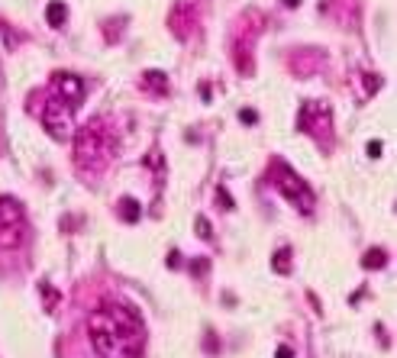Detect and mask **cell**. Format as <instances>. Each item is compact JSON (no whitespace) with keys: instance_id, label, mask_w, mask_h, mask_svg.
Instances as JSON below:
<instances>
[{"instance_id":"1","label":"cell","mask_w":397,"mask_h":358,"mask_svg":"<svg viewBox=\"0 0 397 358\" xmlns=\"http://www.w3.org/2000/svg\"><path fill=\"white\" fill-rule=\"evenodd\" d=\"M116 152V136L104 120H91L74 136V165L84 175H97Z\"/></svg>"},{"instance_id":"2","label":"cell","mask_w":397,"mask_h":358,"mask_svg":"<svg viewBox=\"0 0 397 358\" xmlns=\"http://www.w3.org/2000/svg\"><path fill=\"white\" fill-rule=\"evenodd\" d=\"M87 329H91L94 352L100 358H139L142 352V339H133V336L123 333L113 323V316L107 313V307L94 310L91 320H87Z\"/></svg>"},{"instance_id":"3","label":"cell","mask_w":397,"mask_h":358,"mask_svg":"<svg viewBox=\"0 0 397 358\" xmlns=\"http://www.w3.org/2000/svg\"><path fill=\"white\" fill-rule=\"evenodd\" d=\"M275 184H278V190L291 200L294 206H300L304 213H310L313 210V194H310V187H307L304 181H300L297 175H294L287 165H278V178H275Z\"/></svg>"},{"instance_id":"4","label":"cell","mask_w":397,"mask_h":358,"mask_svg":"<svg viewBox=\"0 0 397 358\" xmlns=\"http://www.w3.org/2000/svg\"><path fill=\"white\" fill-rule=\"evenodd\" d=\"M42 123L55 139H68L71 136V103L61 97H49L42 103Z\"/></svg>"},{"instance_id":"5","label":"cell","mask_w":397,"mask_h":358,"mask_svg":"<svg viewBox=\"0 0 397 358\" xmlns=\"http://www.w3.org/2000/svg\"><path fill=\"white\" fill-rule=\"evenodd\" d=\"M168 26H171V32H175L178 39H188L191 29L197 26V6L191 3V0H178V3L171 6Z\"/></svg>"},{"instance_id":"6","label":"cell","mask_w":397,"mask_h":358,"mask_svg":"<svg viewBox=\"0 0 397 358\" xmlns=\"http://www.w3.org/2000/svg\"><path fill=\"white\" fill-rule=\"evenodd\" d=\"M300 126H304V133H313V136H320V129H330V110L326 107H320L317 100H310L304 110H300Z\"/></svg>"},{"instance_id":"7","label":"cell","mask_w":397,"mask_h":358,"mask_svg":"<svg viewBox=\"0 0 397 358\" xmlns=\"http://www.w3.org/2000/svg\"><path fill=\"white\" fill-rule=\"evenodd\" d=\"M55 87H58V97L65 100V103L81 100V94H84V84H81L78 74H65V71L55 74Z\"/></svg>"},{"instance_id":"8","label":"cell","mask_w":397,"mask_h":358,"mask_svg":"<svg viewBox=\"0 0 397 358\" xmlns=\"http://www.w3.org/2000/svg\"><path fill=\"white\" fill-rule=\"evenodd\" d=\"M0 226H23V206L13 197H0Z\"/></svg>"},{"instance_id":"9","label":"cell","mask_w":397,"mask_h":358,"mask_svg":"<svg viewBox=\"0 0 397 358\" xmlns=\"http://www.w3.org/2000/svg\"><path fill=\"white\" fill-rule=\"evenodd\" d=\"M139 84H142V91L155 94V97H165L168 94V74L165 71H146Z\"/></svg>"},{"instance_id":"10","label":"cell","mask_w":397,"mask_h":358,"mask_svg":"<svg viewBox=\"0 0 397 358\" xmlns=\"http://www.w3.org/2000/svg\"><path fill=\"white\" fill-rule=\"evenodd\" d=\"M116 213H120L126 223H139L142 219V203L136 200V197H120V200H116Z\"/></svg>"},{"instance_id":"11","label":"cell","mask_w":397,"mask_h":358,"mask_svg":"<svg viewBox=\"0 0 397 358\" xmlns=\"http://www.w3.org/2000/svg\"><path fill=\"white\" fill-rule=\"evenodd\" d=\"M45 19H49V26H65V19H68V6H65V0H52L49 6H45Z\"/></svg>"},{"instance_id":"12","label":"cell","mask_w":397,"mask_h":358,"mask_svg":"<svg viewBox=\"0 0 397 358\" xmlns=\"http://www.w3.org/2000/svg\"><path fill=\"white\" fill-rule=\"evenodd\" d=\"M23 239V226H0V249H13Z\"/></svg>"},{"instance_id":"13","label":"cell","mask_w":397,"mask_h":358,"mask_svg":"<svg viewBox=\"0 0 397 358\" xmlns=\"http://www.w3.org/2000/svg\"><path fill=\"white\" fill-rule=\"evenodd\" d=\"M385 261H388V252L385 249H368L365 252V258H362V268H385Z\"/></svg>"},{"instance_id":"14","label":"cell","mask_w":397,"mask_h":358,"mask_svg":"<svg viewBox=\"0 0 397 358\" xmlns=\"http://www.w3.org/2000/svg\"><path fill=\"white\" fill-rule=\"evenodd\" d=\"M271 265H275L278 274H291V249H287V245H281V249L275 252V258H271Z\"/></svg>"},{"instance_id":"15","label":"cell","mask_w":397,"mask_h":358,"mask_svg":"<svg viewBox=\"0 0 397 358\" xmlns=\"http://www.w3.org/2000/svg\"><path fill=\"white\" fill-rule=\"evenodd\" d=\"M39 294H42V304H45V310H55V304H58V291L52 284H42L39 287Z\"/></svg>"},{"instance_id":"16","label":"cell","mask_w":397,"mask_h":358,"mask_svg":"<svg viewBox=\"0 0 397 358\" xmlns=\"http://www.w3.org/2000/svg\"><path fill=\"white\" fill-rule=\"evenodd\" d=\"M197 236H200L203 239V242H210V239H213V229H210V219L207 216H197Z\"/></svg>"},{"instance_id":"17","label":"cell","mask_w":397,"mask_h":358,"mask_svg":"<svg viewBox=\"0 0 397 358\" xmlns=\"http://www.w3.org/2000/svg\"><path fill=\"white\" fill-rule=\"evenodd\" d=\"M188 268H191V274H200V278H203V274L210 271V261H207V258H194Z\"/></svg>"},{"instance_id":"18","label":"cell","mask_w":397,"mask_h":358,"mask_svg":"<svg viewBox=\"0 0 397 358\" xmlns=\"http://www.w3.org/2000/svg\"><path fill=\"white\" fill-rule=\"evenodd\" d=\"M362 81H365V94H375L381 87V78L378 74H362Z\"/></svg>"},{"instance_id":"19","label":"cell","mask_w":397,"mask_h":358,"mask_svg":"<svg viewBox=\"0 0 397 358\" xmlns=\"http://www.w3.org/2000/svg\"><path fill=\"white\" fill-rule=\"evenodd\" d=\"M216 203H220L223 210H236V206H232V197H229V190H223V187H216Z\"/></svg>"},{"instance_id":"20","label":"cell","mask_w":397,"mask_h":358,"mask_svg":"<svg viewBox=\"0 0 397 358\" xmlns=\"http://www.w3.org/2000/svg\"><path fill=\"white\" fill-rule=\"evenodd\" d=\"M239 123L252 126V123H258V113H255V110H249V107H245V110H239Z\"/></svg>"},{"instance_id":"21","label":"cell","mask_w":397,"mask_h":358,"mask_svg":"<svg viewBox=\"0 0 397 358\" xmlns=\"http://www.w3.org/2000/svg\"><path fill=\"white\" fill-rule=\"evenodd\" d=\"M203 349H207L210 355L220 352V342H216V336H213V333H207V339H203Z\"/></svg>"},{"instance_id":"22","label":"cell","mask_w":397,"mask_h":358,"mask_svg":"<svg viewBox=\"0 0 397 358\" xmlns=\"http://www.w3.org/2000/svg\"><path fill=\"white\" fill-rule=\"evenodd\" d=\"M368 155H372V158H378V155H381V142H375V139L368 142Z\"/></svg>"},{"instance_id":"23","label":"cell","mask_w":397,"mask_h":358,"mask_svg":"<svg viewBox=\"0 0 397 358\" xmlns=\"http://www.w3.org/2000/svg\"><path fill=\"white\" fill-rule=\"evenodd\" d=\"M168 268H181V255H178V252H171V255H168Z\"/></svg>"},{"instance_id":"24","label":"cell","mask_w":397,"mask_h":358,"mask_svg":"<svg viewBox=\"0 0 397 358\" xmlns=\"http://www.w3.org/2000/svg\"><path fill=\"white\" fill-rule=\"evenodd\" d=\"M294 352H291V346H278V355L275 358H291Z\"/></svg>"},{"instance_id":"25","label":"cell","mask_w":397,"mask_h":358,"mask_svg":"<svg viewBox=\"0 0 397 358\" xmlns=\"http://www.w3.org/2000/svg\"><path fill=\"white\" fill-rule=\"evenodd\" d=\"M300 3V0H284V6H297Z\"/></svg>"}]
</instances>
